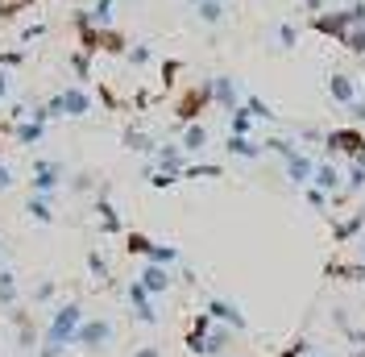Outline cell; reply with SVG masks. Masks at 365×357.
<instances>
[{
	"label": "cell",
	"instance_id": "obj_45",
	"mask_svg": "<svg viewBox=\"0 0 365 357\" xmlns=\"http://www.w3.org/2000/svg\"><path fill=\"white\" fill-rule=\"evenodd\" d=\"M4 100H9V71L0 67V104H4Z\"/></svg>",
	"mask_w": 365,
	"mask_h": 357
},
{
	"label": "cell",
	"instance_id": "obj_48",
	"mask_svg": "<svg viewBox=\"0 0 365 357\" xmlns=\"http://www.w3.org/2000/svg\"><path fill=\"white\" fill-rule=\"evenodd\" d=\"M349 357H365V345H357V349H353V353H349Z\"/></svg>",
	"mask_w": 365,
	"mask_h": 357
},
{
	"label": "cell",
	"instance_id": "obj_1",
	"mask_svg": "<svg viewBox=\"0 0 365 357\" xmlns=\"http://www.w3.org/2000/svg\"><path fill=\"white\" fill-rule=\"evenodd\" d=\"M83 324V308L71 299V303H63V308H54V316H50V324H46V336L42 345H63L67 349L71 341H75V328Z\"/></svg>",
	"mask_w": 365,
	"mask_h": 357
},
{
	"label": "cell",
	"instance_id": "obj_37",
	"mask_svg": "<svg viewBox=\"0 0 365 357\" xmlns=\"http://www.w3.org/2000/svg\"><path fill=\"white\" fill-rule=\"evenodd\" d=\"M182 175H170V171H158V166H154V171H150V183H154V187H170V183H179Z\"/></svg>",
	"mask_w": 365,
	"mask_h": 357
},
{
	"label": "cell",
	"instance_id": "obj_36",
	"mask_svg": "<svg viewBox=\"0 0 365 357\" xmlns=\"http://www.w3.org/2000/svg\"><path fill=\"white\" fill-rule=\"evenodd\" d=\"M88 270H91V274H96V278H108V262H104V258H100L96 249H91V253H88Z\"/></svg>",
	"mask_w": 365,
	"mask_h": 357
},
{
	"label": "cell",
	"instance_id": "obj_15",
	"mask_svg": "<svg viewBox=\"0 0 365 357\" xmlns=\"http://www.w3.org/2000/svg\"><path fill=\"white\" fill-rule=\"evenodd\" d=\"M328 96H332V100H336L341 109H349V104L357 100V84H353L349 75H341V71H336V75L328 79Z\"/></svg>",
	"mask_w": 365,
	"mask_h": 357
},
{
	"label": "cell",
	"instance_id": "obj_6",
	"mask_svg": "<svg viewBox=\"0 0 365 357\" xmlns=\"http://www.w3.org/2000/svg\"><path fill=\"white\" fill-rule=\"evenodd\" d=\"M207 104H212V79H207V84H200L195 91H187V96L179 100V121H182V125L200 121V112H204Z\"/></svg>",
	"mask_w": 365,
	"mask_h": 357
},
{
	"label": "cell",
	"instance_id": "obj_33",
	"mask_svg": "<svg viewBox=\"0 0 365 357\" xmlns=\"http://www.w3.org/2000/svg\"><path fill=\"white\" fill-rule=\"evenodd\" d=\"M295 42H299V29L291 21H282V25H278V46H282V50H291Z\"/></svg>",
	"mask_w": 365,
	"mask_h": 357
},
{
	"label": "cell",
	"instance_id": "obj_8",
	"mask_svg": "<svg viewBox=\"0 0 365 357\" xmlns=\"http://www.w3.org/2000/svg\"><path fill=\"white\" fill-rule=\"evenodd\" d=\"M312 187L328 191V196H341V191H344V175H341V166H336V162H316Z\"/></svg>",
	"mask_w": 365,
	"mask_h": 357
},
{
	"label": "cell",
	"instance_id": "obj_14",
	"mask_svg": "<svg viewBox=\"0 0 365 357\" xmlns=\"http://www.w3.org/2000/svg\"><path fill=\"white\" fill-rule=\"evenodd\" d=\"M225 150H228L232 158H250V162L266 154V146H262V141H253V137H241V134H228Z\"/></svg>",
	"mask_w": 365,
	"mask_h": 357
},
{
	"label": "cell",
	"instance_id": "obj_32",
	"mask_svg": "<svg viewBox=\"0 0 365 357\" xmlns=\"http://www.w3.org/2000/svg\"><path fill=\"white\" fill-rule=\"evenodd\" d=\"M361 187H365V166L361 162H353L349 175H344V191H361Z\"/></svg>",
	"mask_w": 365,
	"mask_h": 357
},
{
	"label": "cell",
	"instance_id": "obj_38",
	"mask_svg": "<svg viewBox=\"0 0 365 357\" xmlns=\"http://www.w3.org/2000/svg\"><path fill=\"white\" fill-rule=\"evenodd\" d=\"M25 50H0V67H21Z\"/></svg>",
	"mask_w": 365,
	"mask_h": 357
},
{
	"label": "cell",
	"instance_id": "obj_39",
	"mask_svg": "<svg viewBox=\"0 0 365 357\" xmlns=\"http://www.w3.org/2000/svg\"><path fill=\"white\" fill-rule=\"evenodd\" d=\"M71 67H75V75H79V79H88V54L79 50V54L71 59Z\"/></svg>",
	"mask_w": 365,
	"mask_h": 357
},
{
	"label": "cell",
	"instance_id": "obj_2",
	"mask_svg": "<svg viewBox=\"0 0 365 357\" xmlns=\"http://www.w3.org/2000/svg\"><path fill=\"white\" fill-rule=\"evenodd\" d=\"M116 336V324L113 320H104V316H91L83 320L79 328H75V341L71 345H79V349H88V353H100V349H108Z\"/></svg>",
	"mask_w": 365,
	"mask_h": 357
},
{
	"label": "cell",
	"instance_id": "obj_19",
	"mask_svg": "<svg viewBox=\"0 0 365 357\" xmlns=\"http://www.w3.org/2000/svg\"><path fill=\"white\" fill-rule=\"evenodd\" d=\"M179 146L187 150V154H200V150L207 146V129L200 125V121H191V125L182 129V141H179Z\"/></svg>",
	"mask_w": 365,
	"mask_h": 357
},
{
	"label": "cell",
	"instance_id": "obj_44",
	"mask_svg": "<svg viewBox=\"0 0 365 357\" xmlns=\"http://www.w3.org/2000/svg\"><path fill=\"white\" fill-rule=\"evenodd\" d=\"M349 112H353V121H357V125H365V100H353Z\"/></svg>",
	"mask_w": 365,
	"mask_h": 357
},
{
	"label": "cell",
	"instance_id": "obj_5",
	"mask_svg": "<svg viewBox=\"0 0 365 357\" xmlns=\"http://www.w3.org/2000/svg\"><path fill=\"white\" fill-rule=\"evenodd\" d=\"M324 150L357 158V154H365V134L361 129H332V134H324Z\"/></svg>",
	"mask_w": 365,
	"mask_h": 357
},
{
	"label": "cell",
	"instance_id": "obj_41",
	"mask_svg": "<svg viewBox=\"0 0 365 357\" xmlns=\"http://www.w3.org/2000/svg\"><path fill=\"white\" fill-rule=\"evenodd\" d=\"M50 295H54V283H38V287H34V299H38V303H46Z\"/></svg>",
	"mask_w": 365,
	"mask_h": 357
},
{
	"label": "cell",
	"instance_id": "obj_42",
	"mask_svg": "<svg viewBox=\"0 0 365 357\" xmlns=\"http://www.w3.org/2000/svg\"><path fill=\"white\" fill-rule=\"evenodd\" d=\"M307 349H312V345H307V341H295V345H291V349H282V353H278V357H303V353H307Z\"/></svg>",
	"mask_w": 365,
	"mask_h": 357
},
{
	"label": "cell",
	"instance_id": "obj_13",
	"mask_svg": "<svg viewBox=\"0 0 365 357\" xmlns=\"http://www.w3.org/2000/svg\"><path fill=\"white\" fill-rule=\"evenodd\" d=\"M212 104H220L225 112H232L237 104H241V96H237V84H232L228 75H216V79H212Z\"/></svg>",
	"mask_w": 365,
	"mask_h": 357
},
{
	"label": "cell",
	"instance_id": "obj_34",
	"mask_svg": "<svg viewBox=\"0 0 365 357\" xmlns=\"http://www.w3.org/2000/svg\"><path fill=\"white\" fill-rule=\"evenodd\" d=\"M125 59H129L133 67H145V63H150L154 54H150V46H129V50H125Z\"/></svg>",
	"mask_w": 365,
	"mask_h": 357
},
{
	"label": "cell",
	"instance_id": "obj_29",
	"mask_svg": "<svg viewBox=\"0 0 365 357\" xmlns=\"http://www.w3.org/2000/svg\"><path fill=\"white\" fill-rule=\"evenodd\" d=\"M220 175H225V171L212 166V162H204V166H191V162H187V166H182V178H220Z\"/></svg>",
	"mask_w": 365,
	"mask_h": 357
},
{
	"label": "cell",
	"instance_id": "obj_21",
	"mask_svg": "<svg viewBox=\"0 0 365 357\" xmlns=\"http://www.w3.org/2000/svg\"><path fill=\"white\" fill-rule=\"evenodd\" d=\"M357 233H365V216H361V212H353L349 221H341L336 228H332V237H336V246H344V241H349V237H357Z\"/></svg>",
	"mask_w": 365,
	"mask_h": 357
},
{
	"label": "cell",
	"instance_id": "obj_22",
	"mask_svg": "<svg viewBox=\"0 0 365 357\" xmlns=\"http://www.w3.org/2000/svg\"><path fill=\"white\" fill-rule=\"evenodd\" d=\"M250 129H253V116H250V109H245V104H237V109L228 112V134L250 137Z\"/></svg>",
	"mask_w": 365,
	"mask_h": 357
},
{
	"label": "cell",
	"instance_id": "obj_9",
	"mask_svg": "<svg viewBox=\"0 0 365 357\" xmlns=\"http://www.w3.org/2000/svg\"><path fill=\"white\" fill-rule=\"evenodd\" d=\"M312 29H319V34H328V38H336V42H341L344 34L353 29V17H349V9H344V13H316Z\"/></svg>",
	"mask_w": 365,
	"mask_h": 357
},
{
	"label": "cell",
	"instance_id": "obj_16",
	"mask_svg": "<svg viewBox=\"0 0 365 357\" xmlns=\"http://www.w3.org/2000/svg\"><path fill=\"white\" fill-rule=\"evenodd\" d=\"M154 154H158V171L182 175V166H187V150H182V146H158Z\"/></svg>",
	"mask_w": 365,
	"mask_h": 357
},
{
	"label": "cell",
	"instance_id": "obj_31",
	"mask_svg": "<svg viewBox=\"0 0 365 357\" xmlns=\"http://www.w3.org/2000/svg\"><path fill=\"white\" fill-rule=\"evenodd\" d=\"M113 4L116 0H100V4L91 9V25H96V29H104V25L113 21Z\"/></svg>",
	"mask_w": 365,
	"mask_h": 357
},
{
	"label": "cell",
	"instance_id": "obj_26",
	"mask_svg": "<svg viewBox=\"0 0 365 357\" xmlns=\"http://www.w3.org/2000/svg\"><path fill=\"white\" fill-rule=\"evenodd\" d=\"M125 146L137 150V154H154V150H158V146H154V137H145L141 129H125Z\"/></svg>",
	"mask_w": 365,
	"mask_h": 357
},
{
	"label": "cell",
	"instance_id": "obj_28",
	"mask_svg": "<svg viewBox=\"0 0 365 357\" xmlns=\"http://www.w3.org/2000/svg\"><path fill=\"white\" fill-rule=\"evenodd\" d=\"M125 249H129V253H141V258H145V253L154 249V241H150L145 233H125Z\"/></svg>",
	"mask_w": 365,
	"mask_h": 357
},
{
	"label": "cell",
	"instance_id": "obj_10",
	"mask_svg": "<svg viewBox=\"0 0 365 357\" xmlns=\"http://www.w3.org/2000/svg\"><path fill=\"white\" fill-rule=\"evenodd\" d=\"M137 283L150 291V295H166V291H170V266L145 262V266H141V274H137Z\"/></svg>",
	"mask_w": 365,
	"mask_h": 357
},
{
	"label": "cell",
	"instance_id": "obj_40",
	"mask_svg": "<svg viewBox=\"0 0 365 357\" xmlns=\"http://www.w3.org/2000/svg\"><path fill=\"white\" fill-rule=\"evenodd\" d=\"M42 34H46V25H29V29H25V34H21V46L38 42V38H42Z\"/></svg>",
	"mask_w": 365,
	"mask_h": 357
},
{
	"label": "cell",
	"instance_id": "obj_35",
	"mask_svg": "<svg viewBox=\"0 0 365 357\" xmlns=\"http://www.w3.org/2000/svg\"><path fill=\"white\" fill-rule=\"evenodd\" d=\"M303 196H307V203H312V208H319V212L328 208V191H319V187H312V183L303 187Z\"/></svg>",
	"mask_w": 365,
	"mask_h": 357
},
{
	"label": "cell",
	"instance_id": "obj_23",
	"mask_svg": "<svg viewBox=\"0 0 365 357\" xmlns=\"http://www.w3.org/2000/svg\"><path fill=\"white\" fill-rule=\"evenodd\" d=\"M195 17L204 25H220L225 21V0H204V4H195Z\"/></svg>",
	"mask_w": 365,
	"mask_h": 357
},
{
	"label": "cell",
	"instance_id": "obj_18",
	"mask_svg": "<svg viewBox=\"0 0 365 357\" xmlns=\"http://www.w3.org/2000/svg\"><path fill=\"white\" fill-rule=\"evenodd\" d=\"M25 212L38 224H50L54 221V196H29V200H25Z\"/></svg>",
	"mask_w": 365,
	"mask_h": 357
},
{
	"label": "cell",
	"instance_id": "obj_11",
	"mask_svg": "<svg viewBox=\"0 0 365 357\" xmlns=\"http://www.w3.org/2000/svg\"><path fill=\"white\" fill-rule=\"evenodd\" d=\"M207 316H212V320H220V324H228V328H237V333L245 328L241 308H237V303H228V299H220V295H212V299H207Z\"/></svg>",
	"mask_w": 365,
	"mask_h": 357
},
{
	"label": "cell",
	"instance_id": "obj_7",
	"mask_svg": "<svg viewBox=\"0 0 365 357\" xmlns=\"http://www.w3.org/2000/svg\"><path fill=\"white\" fill-rule=\"evenodd\" d=\"M125 295H129V303H133V312L141 324H158V312H154V295L141 287V283H129L125 287Z\"/></svg>",
	"mask_w": 365,
	"mask_h": 357
},
{
	"label": "cell",
	"instance_id": "obj_52",
	"mask_svg": "<svg viewBox=\"0 0 365 357\" xmlns=\"http://www.w3.org/2000/svg\"><path fill=\"white\" fill-rule=\"evenodd\" d=\"M361 216H365V208H361Z\"/></svg>",
	"mask_w": 365,
	"mask_h": 357
},
{
	"label": "cell",
	"instance_id": "obj_17",
	"mask_svg": "<svg viewBox=\"0 0 365 357\" xmlns=\"http://www.w3.org/2000/svg\"><path fill=\"white\" fill-rule=\"evenodd\" d=\"M228 341H232V328H212V333L204 336L200 357H225L228 353Z\"/></svg>",
	"mask_w": 365,
	"mask_h": 357
},
{
	"label": "cell",
	"instance_id": "obj_20",
	"mask_svg": "<svg viewBox=\"0 0 365 357\" xmlns=\"http://www.w3.org/2000/svg\"><path fill=\"white\" fill-rule=\"evenodd\" d=\"M96 212H100V228H104V233H125V224H120V216H116V208L108 203V196L96 200Z\"/></svg>",
	"mask_w": 365,
	"mask_h": 357
},
{
	"label": "cell",
	"instance_id": "obj_25",
	"mask_svg": "<svg viewBox=\"0 0 365 357\" xmlns=\"http://www.w3.org/2000/svg\"><path fill=\"white\" fill-rule=\"evenodd\" d=\"M17 274L13 270H0V308H13L17 303Z\"/></svg>",
	"mask_w": 365,
	"mask_h": 357
},
{
	"label": "cell",
	"instance_id": "obj_4",
	"mask_svg": "<svg viewBox=\"0 0 365 357\" xmlns=\"http://www.w3.org/2000/svg\"><path fill=\"white\" fill-rule=\"evenodd\" d=\"M63 162H54V158H38L34 162V178H29V196H54L58 187H63Z\"/></svg>",
	"mask_w": 365,
	"mask_h": 357
},
{
	"label": "cell",
	"instance_id": "obj_46",
	"mask_svg": "<svg viewBox=\"0 0 365 357\" xmlns=\"http://www.w3.org/2000/svg\"><path fill=\"white\" fill-rule=\"evenodd\" d=\"M133 357H162V349H158V345H141Z\"/></svg>",
	"mask_w": 365,
	"mask_h": 357
},
{
	"label": "cell",
	"instance_id": "obj_3",
	"mask_svg": "<svg viewBox=\"0 0 365 357\" xmlns=\"http://www.w3.org/2000/svg\"><path fill=\"white\" fill-rule=\"evenodd\" d=\"M91 112V96L83 88H63L46 100V116H88Z\"/></svg>",
	"mask_w": 365,
	"mask_h": 357
},
{
	"label": "cell",
	"instance_id": "obj_49",
	"mask_svg": "<svg viewBox=\"0 0 365 357\" xmlns=\"http://www.w3.org/2000/svg\"><path fill=\"white\" fill-rule=\"evenodd\" d=\"M303 357H324V353H316V349H307V353H303Z\"/></svg>",
	"mask_w": 365,
	"mask_h": 357
},
{
	"label": "cell",
	"instance_id": "obj_24",
	"mask_svg": "<svg viewBox=\"0 0 365 357\" xmlns=\"http://www.w3.org/2000/svg\"><path fill=\"white\" fill-rule=\"evenodd\" d=\"M42 137H46V121H21L17 125V141L21 146H38Z\"/></svg>",
	"mask_w": 365,
	"mask_h": 357
},
{
	"label": "cell",
	"instance_id": "obj_30",
	"mask_svg": "<svg viewBox=\"0 0 365 357\" xmlns=\"http://www.w3.org/2000/svg\"><path fill=\"white\" fill-rule=\"evenodd\" d=\"M341 46H349L353 54H365V25H353V29L341 38Z\"/></svg>",
	"mask_w": 365,
	"mask_h": 357
},
{
	"label": "cell",
	"instance_id": "obj_47",
	"mask_svg": "<svg viewBox=\"0 0 365 357\" xmlns=\"http://www.w3.org/2000/svg\"><path fill=\"white\" fill-rule=\"evenodd\" d=\"M4 187H13V171H9V166H0V191H4Z\"/></svg>",
	"mask_w": 365,
	"mask_h": 357
},
{
	"label": "cell",
	"instance_id": "obj_50",
	"mask_svg": "<svg viewBox=\"0 0 365 357\" xmlns=\"http://www.w3.org/2000/svg\"><path fill=\"white\" fill-rule=\"evenodd\" d=\"M353 162H361V166H365V154H357V158H353Z\"/></svg>",
	"mask_w": 365,
	"mask_h": 357
},
{
	"label": "cell",
	"instance_id": "obj_27",
	"mask_svg": "<svg viewBox=\"0 0 365 357\" xmlns=\"http://www.w3.org/2000/svg\"><path fill=\"white\" fill-rule=\"evenodd\" d=\"M245 109H250L253 121H274V116H278V112H274L270 104L262 100V96H245Z\"/></svg>",
	"mask_w": 365,
	"mask_h": 357
},
{
	"label": "cell",
	"instance_id": "obj_51",
	"mask_svg": "<svg viewBox=\"0 0 365 357\" xmlns=\"http://www.w3.org/2000/svg\"><path fill=\"white\" fill-rule=\"evenodd\" d=\"M187 4H204V0H187Z\"/></svg>",
	"mask_w": 365,
	"mask_h": 357
},
{
	"label": "cell",
	"instance_id": "obj_43",
	"mask_svg": "<svg viewBox=\"0 0 365 357\" xmlns=\"http://www.w3.org/2000/svg\"><path fill=\"white\" fill-rule=\"evenodd\" d=\"M67 349L63 345H38V357H63Z\"/></svg>",
	"mask_w": 365,
	"mask_h": 357
},
{
	"label": "cell",
	"instance_id": "obj_12",
	"mask_svg": "<svg viewBox=\"0 0 365 357\" xmlns=\"http://www.w3.org/2000/svg\"><path fill=\"white\" fill-rule=\"evenodd\" d=\"M282 162H287V178H291L295 187H307V183H312V175H316V162L303 154V150H295V154L282 158Z\"/></svg>",
	"mask_w": 365,
	"mask_h": 357
}]
</instances>
